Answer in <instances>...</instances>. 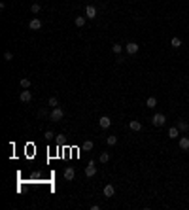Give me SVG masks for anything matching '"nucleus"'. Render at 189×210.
I'll list each match as a JSON object with an SVG mask.
<instances>
[{"label": "nucleus", "instance_id": "412c9836", "mask_svg": "<svg viewBox=\"0 0 189 210\" xmlns=\"http://www.w3.org/2000/svg\"><path fill=\"white\" fill-rule=\"evenodd\" d=\"M170 44H172V47H176V49H178V47H181V40L180 38H172Z\"/></svg>", "mask_w": 189, "mask_h": 210}, {"label": "nucleus", "instance_id": "7ed1b4c3", "mask_svg": "<svg viewBox=\"0 0 189 210\" xmlns=\"http://www.w3.org/2000/svg\"><path fill=\"white\" fill-rule=\"evenodd\" d=\"M138 49H140V46L136 44V42H129V44L125 46V51H127L129 55H134V53H138Z\"/></svg>", "mask_w": 189, "mask_h": 210}, {"label": "nucleus", "instance_id": "6e6552de", "mask_svg": "<svg viewBox=\"0 0 189 210\" xmlns=\"http://www.w3.org/2000/svg\"><path fill=\"white\" fill-rule=\"evenodd\" d=\"M99 125H100V127H102V129H108V127H110V125H112V119H110V117H108V116H102V117H100V119H99Z\"/></svg>", "mask_w": 189, "mask_h": 210}, {"label": "nucleus", "instance_id": "bb28decb", "mask_svg": "<svg viewBox=\"0 0 189 210\" xmlns=\"http://www.w3.org/2000/svg\"><path fill=\"white\" fill-rule=\"evenodd\" d=\"M4 59H6V61H11V59H13V55H11L10 51H6V53H4Z\"/></svg>", "mask_w": 189, "mask_h": 210}, {"label": "nucleus", "instance_id": "aec40b11", "mask_svg": "<svg viewBox=\"0 0 189 210\" xmlns=\"http://www.w3.org/2000/svg\"><path fill=\"white\" fill-rule=\"evenodd\" d=\"M112 51H114L115 55H119V53L123 51V46H119V44H114V46H112Z\"/></svg>", "mask_w": 189, "mask_h": 210}, {"label": "nucleus", "instance_id": "423d86ee", "mask_svg": "<svg viewBox=\"0 0 189 210\" xmlns=\"http://www.w3.org/2000/svg\"><path fill=\"white\" fill-rule=\"evenodd\" d=\"M102 193H104V197H106V199H110V197H114V193H115V187L112 186V184H108V186H104Z\"/></svg>", "mask_w": 189, "mask_h": 210}, {"label": "nucleus", "instance_id": "20e7f679", "mask_svg": "<svg viewBox=\"0 0 189 210\" xmlns=\"http://www.w3.org/2000/svg\"><path fill=\"white\" fill-rule=\"evenodd\" d=\"M96 174V167H95V161H89L87 167H85V176L91 178V176H95Z\"/></svg>", "mask_w": 189, "mask_h": 210}, {"label": "nucleus", "instance_id": "4be33fe9", "mask_svg": "<svg viewBox=\"0 0 189 210\" xmlns=\"http://www.w3.org/2000/svg\"><path fill=\"white\" fill-rule=\"evenodd\" d=\"M47 104H49V106H53V108H57V106H59V100H57V97H51V99L47 100Z\"/></svg>", "mask_w": 189, "mask_h": 210}, {"label": "nucleus", "instance_id": "b1692460", "mask_svg": "<svg viewBox=\"0 0 189 210\" xmlns=\"http://www.w3.org/2000/svg\"><path fill=\"white\" fill-rule=\"evenodd\" d=\"M40 10H42L40 4H32V6H30V11H32V13H40Z\"/></svg>", "mask_w": 189, "mask_h": 210}, {"label": "nucleus", "instance_id": "6ab92c4d", "mask_svg": "<svg viewBox=\"0 0 189 210\" xmlns=\"http://www.w3.org/2000/svg\"><path fill=\"white\" fill-rule=\"evenodd\" d=\"M85 15H80V17H76V27H83V25H85Z\"/></svg>", "mask_w": 189, "mask_h": 210}, {"label": "nucleus", "instance_id": "393cba45", "mask_svg": "<svg viewBox=\"0 0 189 210\" xmlns=\"http://www.w3.org/2000/svg\"><path fill=\"white\" fill-rule=\"evenodd\" d=\"M38 116H40V117H46V116H49V114H47V110L42 108V110H38Z\"/></svg>", "mask_w": 189, "mask_h": 210}, {"label": "nucleus", "instance_id": "f257e3e1", "mask_svg": "<svg viewBox=\"0 0 189 210\" xmlns=\"http://www.w3.org/2000/svg\"><path fill=\"white\" fill-rule=\"evenodd\" d=\"M62 117H65V112H62L59 106H57V108H53V110L49 112V119H51V121H61Z\"/></svg>", "mask_w": 189, "mask_h": 210}, {"label": "nucleus", "instance_id": "9b49d317", "mask_svg": "<svg viewBox=\"0 0 189 210\" xmlns=\"http://www.w3.org/2000/svg\"><path fill=\"white\" fill-rule=\"evenodd\" d=\"M178 146H180V150H184V151L189 150V138H187V136H181L180 142H178Z\"/></svg>", "mask_w": 189, "mask_h": 210}, {"label": "nucleus", "instance_id": "dca6fc26", "mask_svg": "<svg viewBox=\"0 0 189 210\" xmlns=\"http://www.w3.org/2000/svg\"><path fill=\"white\" fill-rule=\"evenodd\" d=\"M176 127H178L180 131H184V132H185V131H189V123H187V121H178Z\"/></svg>", "mask_w": 189, "mask_h": 210}, {"label": "nucleus", "instance_id": "0eeeda50", "mask_svg": "<svg viewBox=\"0 0 189 210\" xmlns=\"http://www.w3.org/2000/svg\"><path fill=\"white\" fill-rule=\"evenodd\" d=\"M19 99H21V102H30L32 100V93H30L29 89H25V91H21Z\"/></svg>", "mask_w": 189, "mask_h": 210}, {"label": "nucleus", "instance_id": "a211bd4d", "mask_svg": "<svg viewBox=\"0 0 189 210\" xmlns=\"http://www.w3.org/2000/svg\"><path fill=\"white\" fill-rule=\"evenodd\" d=\"M106 142H108V146H115V144H117V136H115V135H110V136L106 138Z\"/></svg>", "mask_w": 189, "mask_h": 210}, {"label": "nucleus", "instance_id": "ddd939ff", "mask_svg": "<svg viewBox=\"0 0 189 210\" xmlns=\"http://www.w3.org/2000/svg\"><path fill=\"white\" fill-rule=\"evenodd\" d=\"M146 106H148V108H155V106H157V99H155V97H148Z\"/></svg>", "mask_w": 189, "mask_h": 210}, {"label": "nucleus", "instance_id": "f03ea898", "mask_svg": "<svg viewBox=\"0 0 189 210\" xmlns=\"http://www.w3.org/2000/svg\"><path fill=\"white\" fill-rule=\"evenodd\" d=\"M151 123L155 125V127H163V125L166 123V117H165V114H155L151 117Z\"/></svg>", "mask_w": 189, "mask_h": 210}, {"label": "nucleus", "instance_id": "4468645a", "mask_svg": "<svg viewBox=\"0 0 189 210\" xmlns=\"http://www.w3.org/2000/svg\"><path fill=\"white\" fill-rule=\"evenodd\" d=\"M93 146H95V142H93V140H85V142L81 144V150L89 151V150H93Z\"/></svg>", "mask_w": 189, "mask_h": 210}, {"label": "nucleus", "instance_id": "f3484780", "mask_svg": "<svg viewBox=\"0 0 189 210\" xmlns=\"http://www.w3.org/2000/svg\"><path fill=\"white\" fill-rule=\"evenodd\" d=\"M99 161H100V163H108V161H110V153L108 151H102L100 157H99Z\"/></svg>", "mask_w": 189, "mask_h": 210}, {"label": "nucleus", "instance_id": "39448f33", "mask_svg": "<svg viewBox=\"0 0 189 210\" xmlns=\"http://www.w3.org/2000/svg\"><path fill=\"white\" fill-rule=\"evenodd\" d=\"M85 17L87 19H95L96 17V8H95L93 4H89L87 8H85Z\"/></svg>", "mask_w": 189, "mask_h": 210}, {"label": "nucleus", "instance_id": "9d476101", "mask_svg": "<svg viewBox=\"0 0 189 210\" xmlns=\"http://www.w3.org/2000/svg\"><path fill=\"white\" fill-rule=\"evenodd\" d=\"M74 176H76L74 167H66V169H65V178L66 180H74Z\"/></svg>", "mask_w": 189, "mask_h": 210}, {"label": "nucleus", "instance_id": "f8f14e48", "mask_svg": "<svg viewBox=\"0 0 189 210\" xmlns=\"http://www.w3.org/2000/svg\"><path fill=\"white\" fill-rule=\"evenodd\" d=\"M129 129L138 132V131H142V123H140V121H129Z\"/></svg>", "mask_w": 189, "mask_h": 210}, {"label": "nucleus", "instance_id": "2eb2a0df", "mask_svg": "<svg viewBox=\"0 0 189 210\" xmlns=\"http://www.w3.org/2000/svg\"><path fill=\"white\" fill-rule=\"evenodd\" d=\"M178 132H180L178 127H170L169 129V138H178Z\"/></svg>", "mask_w": 189, "mask_h": 210}, {"label": "nucleus", "instance_id": "5701e85b", "mask_svg": "<svg viewBox=\"0 0 189 210\" xmlns=\"http://www.w3.org/2000/svg\"><path fill=\"white\" fill-rule=\"evenodd\" d=\"M21 87H23V89H29L30 87V80L29 78H23V80H21Z\"/></svg>", "mask_w": 189, "mask_h": 210}, {"label": "nucleus", "instance_id": "1a4fd4ad", "mask_svg": "<svg viewBox=\"0 0 189 210\" xmlns=\"http://www.w3.org/2000/svg\"><path fill=\"white\" fill-rule=\"evenodd\" d=\"M29 29L30 30H40L42 29V21L40 19H32L30 23H29Z\"/></svg>", "mask_w": 189, "mask_h": 210}, {"label": "nucleus", "instance_id": "a878e982", "mask_svg": "<svg viewBox=\"0 0 189 210\" xmlns=\"http://www.w3.org/2000/svg\"><path fill=\"white\" fill-rule=\"evenodd\" d=\"M44 136H46L47 140H51V138H53L55 135H53V131H46V135H44Z\"/></svg>", "mask_w": 189, "mask_h": 210}]
</instances>
